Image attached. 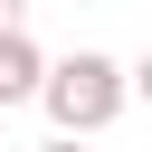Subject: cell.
<instances>
[{
	"label": "cell",
	"mask_w": 152,
	"mask_h": 152,
	"mask_svg": "<svg viewBox=\"0 0 152 152\" xmlns=\"http://www.w3.org/2000/svg\"><path fill=\"white\" fill-rule=\"evenodd\" d=\"M133 95H152V57H142V66H133Z\"/></svg>",
	"instance_id": "277c9868"
},
{
	"label": "cell",
	"mask_w": 152,
	"mask_h": 152,
	"mask_svg": "<svg viewBox=\"0 0 152 152\" xmlns=\"http://www.w3.org/2000/svg\"><path fill=\"white\" fill-rule=\"evenodd\" d=\"M0 28H19V0H0Z\"/></svg>",
	"instance_id": "5b68a950"
},
{
	"label": "cell",
	"mask_w": 152,
	"mask_h": 152,
	"mask_svg": "<svg viewBox=\"0 0 152 152\" xmlns=\"http://www.w3.org/2000/svg\"><path fill=\"white\" fill-rule=\"evenodd\" d=\"M38 152H86V133H57V142H38Z\"/></svg>",
	"instance_id": "3957f363"
},
{
	"label": "cell",
	"mask_w": 152,
	"mask_h": 152,
	"mask_svg": "<svg viewBox=\"0 0 152 152\" xmlns=\"http://www.w3.org/2000/svg\"><path fill=\"white\" fill-rule=\"evenodd\" d=\"M124 95H133V76H124L104 48H76V57H57V66H48V95H38V104H48V124H57V133H86V142H95V133L124 114Z\"/></svg>",
	"instance_id": "6da1fadb"
},
{
	"label": "cell",
	"mask_w": 152,
	"mask_h": 152,
	"mask_svg": "<svg viewBox=\"0 0 152 152\" xmlns=\"http://www.w3.org/2000/svg\"><path fill=\"white\" fill-rule=\"evenodd\" d=\"M48 95V57L28 48V28H0V104H28Z\"/></svg>",
	"instance_id": "7a4b0ae2"
}]
</instances>
